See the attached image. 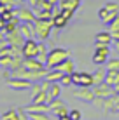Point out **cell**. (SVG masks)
<instances>
[{
	"label": "cell",
	"instance_id": "obj_1",
	"mask_svg": "<svg viewBox=\"0 0 119 120\" xmlns=\"http://www.w3.org/2000/svg\"><path fill=\"white\" fill-rule=\"evenodd\" d=\"M70 57V52L65 47H53L47 54V61H46V68L47 70H54L60 63H63L65 59Z\"/></svg>",
	"mask_w": 119,
	"mask_h": 120
},
{
	"label": "cell",
	"instance_id": "obj_2",
	"mask_svg": "<svg viewBox=\"0 0 119 120\" xmlns=\"http://www.w3.org/2000/svg\"><path fill=\"white\" fill-rule=\"evenodd\" d=\"M117 14H119V4H116V2H107L100 11H98V19H100L102 23L109 24Z\"/></svg>",
	"mask_w": 119,
	"mask_h": 120
},
{
	"label": "cell",
	"instance_id": "obj_3",
	"mask_svg": "<svg viewBox=\"0 0 119 120\" xmlns=\"http://www.w3.org/2000/svg\"><path fill=\"white\" fill-rule=\"evenodd\" d=\"M54 28V24H53V19L51 21H42V19H35L33 23V30H35V37L39 40H46L49 38V35H51V30Z\"/></svg>",
	"mask_w": 119,
	"mask_h": 120
},
{
	"label": "cell",
	"instance_id": "obj_4",
	"mask_svg": "<svg viewBox=\"0 0 119 120\" xmlns=\"http://www.w3.org/2000/svg\"><path fill=\"white\" fill-rule=\"evenodd\" d=\"M109 57H110V45L95 42V54H93V63H95L96 66H102V64L107 63Z\"/></svg>",
	"mask_w": 119,
	"mask_h": 120
},
{
	"label": "cell",
	"instance_id": "obj_5",
	"mask_svg": "<svg viewBox=\"0 0 119 120\" xmlns=\"http://www.w3.org/2000/svg\"><path fill=\"white\" fill-rule=\"evenodd\" d=\"M72 84L77 87H93L95 82H93V73L88 71H75L72 73Z\"/></svg>",
	"mask_w": 119,
	"mask_h": 120
},
{
	"label": "cell",
	"instance_id": "obj_6",
	"mask_svg": "<svg viewBox=\"0 0 119 120\" xmlns=\"http://www.w3.org/2000/svg\"><path fill=\"white\" fill-rule=\"evenodd\" d=\"M5 40H7V44H9L11 47L21 49L26 38L21 35V31H19V28H18V30H14V31H5Z\"/></svg>",
	"mask_w": 119,
	"mask_h": 120
},
{
	"label": "cell",
	"instance_id": "obj_7",
	"mask_svg": "<svg viewBox=\"0 0 119 120\" xmlns=\"http://www.w3.org/2000/svg\"><path fill=\"white\" fill-rule=\"evenodd\" d=\"M37 52H39V42H37L35 38L25 40V44H23V47H21L23 57H37Z\"/></svg>",
	"mask_w": 119,
	"mask_h": 120
},
{
	"label": "cell",
	"instance_id": "obj_8",
	"mask_svg": "<svg viewBox=\"0 0 119 120\" xmlns=\"http://www.w3.org/2000/svg\"><path fill=\"white\" fill-rule=\"evenodd\" d=\"M93 90H95V96L100 98V99H105V98H110L116 94V90H114L112 85H109L107 82H102V84L98 85H93Z\"/></svg>",
	"mask_w": 119,
	"mask_h": 120
},
{
	"label": "cell",
	"instance_id": "obj_9",
	"mask_svg": "<svg viewBox=\"0 0 119 120\" xmlns=\"http://www.w3.org/2000/svg\"><path fill=\"white\" fill-rule=\"evenodd\" d=\"M7 85L12 90H26L32 87V82L25 80V78H19V77H11V78H7Z\"/></svg>",
	"mask_w": 119,
	"mask_h": 120
},
{
	"label": "cell",
	"instance_id": "obj_10",
	"mask_svg": "<svg viewBox=\"0 0 119 120\" xmlns=\"http://www.w3.org/2000/svg\"><path fill=\"white\" fill-rule=\"evenodd\" d=\"M72 96L77 98V99H82V101H88V103H93V101H95V98H96L93 87H81V89L74 90Z\"/></svg>",
	"mask_w": 119,
	"mask_h": 120
},
{
	"label": "cell",
	"instance_id": "obj_11",
	"mask_svg": "<svg viewBox=\"0 0 119 120\" xmlns=\"http://www.w3.org/2000/svg\"><path fill=\"white\" fill-rule=\"evenodd\" d=\"M16 14H18L19 21L21 23H35V11L33 9H28V7H19L16 9Z\"/></svg>",
	"mask_w": 119,
	"mask_h": 120
},
{
	"label": "cell",
	"instance_id": "obj_12",
	"mask_svg": "<svg viewBox=\"0 0 119 120\" xmlns=\"http://www.w3.org/2000/svg\"><path fill=\"white\" fill-rule=\"evenodd\" d=\"M61 90H63V85H61L60 82H51V87L47 90V105L53 101V99L61 96Z\"/></svg>",
	"mask_w": 119,
	"mask_h": 120
},
{
	"label": "cell",
	"instance_id": "obj_13",
	"mask_svg": "<svg viewBox=\"0 0 119 120\" xmlns=\"http://www.w3.org/2000/svg\"><path fill=\"white\" fill-rule=\"evenodd\" d=\"M54 70H60V71L65 73V75H72V73H75V61H72L70 57H68V59H65L63 63H60Z\"/></svg>",
	"mask_w": 119,
	"mask_h": 120
},
{
	"label": "cell",
	"instance_id": "obj_14",
	"mask_svg": "<svg viewBox=\"0 0 119 120\" xmlns=\"http://www.w3.org/2000/svg\"><path fill=\"white\" fill-rule=\"evenodd\" d=\"M23 68H26V70H42V68H46V64H44L42 61H39L37 57H25L23 59Z\"/></svg>",
	"mask_w": 119,
	"mask_h": 120
},
{
	"label": "cell",
	"instance_id": "obj_15",
	"mask_svg": "<svg viewBox=\"0 0 119 120\" xmlns=\"http://www.w3.org/2000/svg\"><path fill=\"white\" fill-rule=\"evenodd\" d=\"M58 5H60L61 11H72V12H75L77 9H79V5H81V0H60Z\"/></svg>",
	"mask_w": 119,
	"mask_h": 120
},
{
	"label": "cell",
	"instance_id": "obj_16",
	"mask_svg": "<svg viewBox=\"0 0 119 120\" xmlns=\"http://www.w3.org/2000/svg\"><path fill=\"white\" fill-rule=\"evenodd\" d=\"M19 31L25 38H33L35 37V30H33V23H19Z\"/></svg>",
	"mask_w": 119,
	"mask_h": 120
},
{
	"label": "cell",
	"instance_id": "obj_17",
	"mask_svg": "<svg viewBox=\"0 0 119 120\" xmlns=\"http://www.w3.org/2000/svg\"><path fill=\"white\" fill-rule=\"evenodd\" d=\"M105 77H107V68H105V64H102L93 71V82H95V85L105 82Z\"/></svg>",
	"mask_w": 119,
	"mask_h": 120
},
{
	"label": "cell",
	"instance_id": "obj_18",
	"mask_svg": "<svg viewBox=\"0 0 119 120\" xmlns=\"http://www.w3.org/2000/svg\"><path fill=\"white\" fill-rule=\"evenodd\" d=\"M95 42H98V44H105V45H110V44L114 42V37H112V33H110V31H100V33H96Z\"/></svg>",
	"mask_w": 119,
	"mask_h": 120
},
{
	"label": "cell",
	"instance_id": "obj_19",
	"mask_svg": "<svg viewBox=\"0 0 119 120\" xmlns=\"http://www.w3.org/2000/svg\"><path fill=\"white\" fill-rule=\"evenodd\" d=\"M26 113H49V105H33V103H32V105H28L26 108Z\"/></svg>",
	"mask_w": 119,
	"mask_h": 120
},
{
	"label": "cell",
	"instance_id": "obj_20",
	"mask_svg": "<svg viewBox=\"0 0 119 120\" xmlns=\"http://www.w3.org/2000/svg\"><path fill=\"white\" fill-rule=\"evenodd\" d=\"M105 82L112 87H116L119 84V70H107V77H105Z\"/></svg>",
	"mask_w": 119,
	"mask_h": 120
},
{
	"label": "cell",
	"instance_id": "obj_21",
	"mask_svg": "<svg viewBox=\"0 0 119 120\" xmlns=\"http://www.w3.org/2000/svg\"><path fill=\"white\" fill-rule=\"evenodd\" d=\"M47 54H49V51H47L46 44H44V40H40V42H39V52H37V59L42 61V63L46 64V61H47Z\"/></svg>",
	"mask_w": 119,
	"mask_h": 120
},
{
	"label": "cell",
	"instance_id": "obj_22",
	"mask_svg": "<svg viewBox=\"0 0 119 120\" xmlns=\"http://www.w3.org/2000/svg\"><path fill=\"white\" fill-rule=\"evenodd\" d=\"M32 103L33 105H47V92L46 90H42V92H39V94H35V96H32Z\"/></svg>",
	"mask_w": 119,
	"mask_h": 120
},
{
	"label": "cell",
	"instance_id": "obj_23",
	"mask_svg": "<svg viewBox=\"0 0 119 120\" xmlns=\"http://www.w3.org/2000/svg\"><path fill=\"white\" fill-rule=\"evenodd\" d=\"M63 75H65V73H61L60 70H49V73H47L46 80H49V82H60Z\"/></svg>",
	"mask_w": 119,
	"mask_h": 120
},
{
	"label": "cell",
	"instance_id": "obj_24",
	"mask_svg": "<svg viewBox=\"0 0 119 120\" xmlns=\"http://www.w3.org/2000/svg\"><path fill=\"white\" fill-rule=\"evenodd\" d=\"M35 18L42 21H51L53 19V11H35Z\"/></svg>",
	"mask_w": 119,
	"mask_h": 120
},
{
	"label": "cell",
	"instance_id": "obj_25",
	"mask_svg": "<svg viewBox=\"0 0 119 120\" xmlns=\"http://www.w3.org/2000/svg\"><path fill=\"white\" fill-rule=\"evenodd\" d=\"M105 68L107 70H119V59L117 57H109L107 63H105Z\"/></svg>",
	"mask_w": 119,
	"mask_h": 120
},
{
	"label": "cell",
	"instance_id": "obj_26",
	"mask_svg": "<svg viewBox=\"0 0 119 120\" xmlns=\"http://www.w3.org/2000/svg\"><path fill=\"white\" fill-rule=\"evenodd\" d=\"M2 120H18V110H9L2 115Z\"/></svg>",
	"mask_w": 119,
	"mask_h": 120
},
{
	"label": "cell",
	"instance_id": "obj_27",
	"mask_svg": "<svg viewBox=\"0 0 119 120\" xmlns=\"http://www.w3.org/2000/svg\"><path fill=\"white\" fill-rule=\"evenodd\" d=\"M117 30H119V14L109 23V31L110 33H114V31H117Z\"/></svg>",
	"mask_w": 119,
	"mask_h": 120
},
{
	"label": "cell",
	"instance_id": "obj_28",
	"mask_svg": "<svg viewBox=\"0 0 119 120\" xmlns=\"http://www.w3.org/2000/svg\"><path fill=\"white\" fill-rule=\"evenodd\" d=\"M30 115V120H51L47 113H28Z\"/></svg>",
	"mask_w": 119,
	"mask_h": 120
},
{
	"label": "cell",
	"instance_id": "obj_29",
	"mask_svg": "<svg viewBox=\"0 0 119 120\" xmlns=\"http://www.w3.org/2000/svg\"><path fill=\"white\" fill-rule=\"evenodd\" d=\"M68 117H70V120H82V111L81 110H70L68 111Z\"/></svg>",
	"mask_w": 119,
	"mask_h": 120
},
{
	"label": "cell",
	"instance_id": "obj_30",
	"mask_svg": "<svg viewBox=\"0 0 119 120\" xmlns=\"http://www.w3.org/2000/svg\"><path fill=\"white\" fill-rule=\"evenodd\" d=\"M18 120H30V115L26 113L25 108H19L18 110Z\"/></svg>",
	"mask_w": 119,
	"mask_h": 120
},
{
	"label": "cell",
	"instance_id": "obj_31",
	"mask_svg": "<svg viewBox=\"0 0 119 120\" xmlns=\"http://www.w3.org/2000/svg\"><path fill=\"white\" fill-rule=\"evenodd\" d=\"M60 84L63 85V87L70 85L72 84V75H63V77H61V80H60Z\"/></svg>",
	"mask_w": 119,
	"mask_h": 120
},
{
	"label": "cell",
	"instance_id": "obj_32",
	"mask_svg": "<svg viewBox=\"0 0 119 120\" xmlns=\"http://www.w3.org/2000/svg\"><path fill=\"white\" fill-rule=\"evenodd\" d=\"M7 23H9V21H7V19H4L2 16H0V30H4V31H5V26H7Z\"/></svg>",
	"mask_w": 119,
	"mask_h": 120
},
{
	"label": "cell",
	"instance_id": "obj_33",
	"mask_svg": "<svg viewBox=\"0 0 119 120\" xmlns=\"http://www.w3.org/2000/svg\"><path fill=\"white\" fill-rule=\"evenodd\" d=\"M5 47H9V44H7V40H5V38H2V40H0V52H2Z\"/></svg>",
	"mask_w": 119,
	"mask_h": 120
},
{
	"label": "cell",
	"instance_id": "obj_34",
	"mask_svg": "<svg viewBox=\"0 0 119 120\" xmlns=\"http://www.w3.org/2000/svg\"><path fill=\"white\" fill-rule=\"evenodd\" d=\"M112 44H114V47H116L117 51H119V38H114V42H112Z\"/></svg>",
	"mask_w": 119,
	"mask_h": 120
},
{
	"label": "cell",
	"instance_id": "obj_35",
	"mask_svg": "<svg viewBox=\"0 0 119 120\" xmlns=\"http://www.w3.org/2000/svg\"><path fill=\"white\" fill-rule=\"evenodd\" d=\"M58 120H70V117H68V115H65V117H58Z\"/></svg>",
	"mask_w": 119,
	"mask_h": 120
},
{
	"label": "cell",
	"instance_id": "obj_36",
	"mask_svg": "<svg viewBox=\"0 0 119 120\" xmlns=\"http://www.w3.org/2000/svg\"><path fill=\"white\" fill-rule=\"evenodd\" d=\"M114 90H116V94H119V84L116 85V87H114Z\"/></svg>",
	"mask_w": 119,
	"mask_h": 120
},
{
	"label": "cell",
	"instance_id": "obj_37",
	"mask_svg": "<svg viewBox=\"0 0 119 120\" xmlns=\"http://www.w3.org/2000/svg\"><path fill=\"white\" fill-rule=\"evenodd\" d=\"M114 111H119V103L116 105V108H114Z\"/></svg>",
	"mask_w": 119,
	"mask_h": 120
},
{
	"label": "cell",
	"instance_id": "obj_38",
	"mask_svg": "<svg viewBox=\"0 0 119 120\" xmlns=\"http://www.w3.org/2000/svg\"><path fill=\"white\" fill-rule=\"evenodd\" d=\"M19 2H26V0H19Z\"/></svg>",
	"mask_w": 119,
	"mask_h": 120
}]
</instances>
